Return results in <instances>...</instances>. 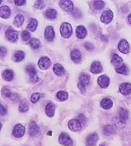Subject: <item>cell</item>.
<instances>
[{"mask_svg": "<svg viewBox=\"0 0 131 146\" xmlns=\"http://www.w3.org/2000/svg\"><path fill=\"white\" fill-rule=\"evenodd\" d=\"M101 38H102V39H103V40H104L105 42H108V38H107V37H106V36H105L104 35H101Z\"/></svg>", "mask_w": 131, "mask_h": 146, "instance_id": "50", "label": "cell"}, {"mask_svg": "<svg viewBox=\"0 0 131 146\" xmlns=\"http://www.w3.org/2000/svg\"><path fill=\"white\" fill-rule=\"evenodd\" d=\"M70 57L71 59H72V60L74 63H79L81 61L82 55H81V52L78 49H75L71 52Z\"/></svg>", "mask_w": 131, "mask_h": 146, "instance_id": "13", "label": "cell"}, {"mask_svg": "<svg viewBox=\"0 0 131 146\" xmlns=\"http://www.w3.org/2000/svg\"><path fill=\"white\" fill-rule=\"evenodd\" d=\"M2 77L5 80L10 82L14 78V72L11 70H5L2 74Z\"/></svg>", "mask_w": 131, "mask_h": 146, "instance_id": "23", "label": "cell"}, {"mask_svg": "<svg viewBox=\"0 0 131 146\" xmlns=\"http://www.w3.org/2000/svg\"><path fill=\"white\" fill-rule=\"evenodd\" d=\"M112 122L113 125L117 128H123L124 127V126H125V123L121 121L119 118L118 117V116H115V117L113 118Z\"/></svg>", "mask_w": 131, "mask_h": 146, "instance_id": "29", "label": "cell"}, {"mask_svg": "<svg viewBox=\"0 0 131 146\" xmlns=\"http://www.w3.org/2000/svg\"><path fill=\"white\" fill-rule=\"evenodd\" d=\"M118 117L119 118L121 121H123L125 123L126 121H127L128 118V112L126 109L124 108H119V111H118Z\"/></svg>", "mask_w": 131, "mask_h": 146, "instance_id": "21", "label": "cell"}, {"mask_svg": "<svg viewBox=\"0 0 131 146\" xmlns=\"http://www.w3.org/2000/svg\"><path fill=\"white\" fill-rule=\"evenodd\" d=\"M51 62L48 57L44 56L41 57L38 61V66L42 70H47L50 67Z\"/></svg>", "mask_w": 131, "mask_h": 146, "instance_id": "8", "label": "cell"}, {"mask_svg": "<svg viewBox=\"0 0 131 146\" xmlns=\"http://www.w3.org/2000/svg\"><path fill=\"white\" fill-rule=\"evenodd\" d=\"M30 46L31 48L34 49H37L41 46V44L40 40L38 39V38H32V40H30Z\"/></svg>", "mask_w": 131, "mask_h": 146, "instance_id": "30", "label": "cell"}, {"mask_svg": "<svg viewBox=\"0 0 131 146\" xmlns=\"http://www.w3.org/2000/svg\"><path fill=\"white\" fill-rule=\"evenodd\" d=\"M45 15V17L48 19L53 20V19L57 18V11L55 9H47L46 11Z\"/></svg>", "mask_w": 131, "mask_h": 146, "instance_id": "26", "label": "cell"}, {"mask_svg": "<svg viewBox=\"0 0 131 146\" xmlns=\"http://www.w3.org/2000/svg\"><path fill=\"white\" fill-rule=\"evenodd\" d=\"M18 98H19V96H18V94H13H13H12V95H11V96L10 99H11V100H13V101H16V100H18Z\"/></svg>", "mask_w": 131, "mask_h": 146, "instance_id": "48", "label": "cell"}, {"mask_svg": "<svg viewBox=\"0 0 131 146\" xmlns=\"http://www.w3.org/2000/svg\"><path fill=\"white\" fill-rule=\"evenodd\" d=\"M38 25V23L37 20L35 19H32L31 21H30V23L28 24L26 29L30 31L34 32L36 31V29H37Z\"/></svg>", "mask_w": 131, "mask_h": 146, "instance_id": "28", "label": "cell"}, {"mask_svg": "<svg viewBox=\"0 0 131 146\" xmlns=\"http://www.w3.org/2000/svg\"><path fill=\"white\" fill-rule=\"evenodd\" d=\"M19 111H20V112L22 113H24V112H26L29 110V106H28V102L26 101L25 100H22V102H20V105H19Z\"/></svg>", "mask_w": 131, "mask_h": 146, "instance_id": "34", "label": "cell"}, {"mask_svg": "<svg viewBox=\"0 0 131 146\" xmlns=\"http://www.w3.org/2000/svg\"><path fill=\"white\" fill-rule=\"evenodd\" d=\"M76 33L77 38H79V39H83L87 36V31L84 26L79 25L77 27Z\"/></svg>", "mask_w": 131, "mask_h": 146, "instance_id": "18", "label": "cell"}, {"mask_svg": "<svg viewBox=\"0 0 131 146\" xmlns=\"http://www.w3.org/2000/svg\"><path fill=\"white\" fill-rule=\"evenodd\" d=\"M73 15H74L75 18L79 19L82 16V14H81L80 10L78 9H75L74 11H73Z\"/></svg>", "mask_w": 131, "mask_h": 146, "instance_id": "42", "label": "cell"}, {"mask_svg": "<svg viewBox=\"0 0 131 146\" xmlns=\"http://www.w3.org/2000/svg\"><path fill=\"white\" fill-rule=\"evenodd\" d=\"M5 37L11 42H15L18 38V31H14L11 28L8 29L5 32Z\"/></svg>", "mask_w": 131, "mask_h": 146, "instance_id": "2", "label": "cell"}, {"mask_svg": "<svg viewBox=\"0 0 131 146\" xmlns=\"http://www.w3.org/2000/svg\"><path fill=\"white\" fill-rule=\"evenodd\" d=\"M59 5L62 10L66 12H71L74 9V3L69 0H63L59 2Z\"/></svg>", "mask_w": 131, "mask_h": 146, "instance_id": "7", "label": "cell"}, {"mask_svg": "<svg viewBox=\"0 0 131 146\" xmlns=\"http://www.w3.org/2000/svg\"><path fill=\"white\" fill-rule=\"evenodd\" d=\"M11 11L10 8L8 6H1V8H0V16L2 19H9L11 16Z\"/></svg>", "mask_w": 131, "mask_h": 146, "instance_id": "16", "label": "cell"}, {"mask_svg": "<svg viewBox=\"0 0 131 146\" xmlns=\"http://www.w3.org/2000/svg\"><path fill=\"white\" fill-rule=\"evenodd\" d=\"M68 127L73 132H79L82 128L81 122L78 119H72L68 122Z\"/></svg>", "mask_w": 131, "mask_h": 146, "instance_id": "3", "label": "cell"}, {"mask_svg": "<svg viewBox=\"0 0 131 146\" xmlns=\"http://www.w3.org/2000/svg\"><path fill=\"white\" fill-rule=\"evenodd\" d=\"M119 91L123 95H128L131 93V84L129 83L122 84L119 86Z\"/></svg>", "mask_w": 131, "mask_h": 146, "instance_id": "19", "label": "cell"}, {"mask_svg": "<svg viewBox=\"0 0 131 146\" xmlns=\"http://www.w3.org/2000/svg\"><path fill=\"white\" fill-rule=\"evenodd\" d=\"M59 142L61 144L65 146H72L73 141L70 136L66 133H62L60 135L59 138Z\"/></svg>", "mask_w": 131, "mask_h": 146, "instance_id": "6", "label": "cell"}, {"mask_svg": "<svg viewBox=\"0 0 131 146\" xmlns=\"http://www.w3.org/2000/svg\"><path fill=\"white\" fill-rule=\"evenodd\" d=\"M25 127L22 124H16L13 128V134L15 138H21L25 134Z\"/></svg>", "mask_w": 131, "mask_h": 146, "instance_id": "5", "label": "cell"}, {"mask_svg": "<svg viewBox=\"0 0 131 146\" xmlns=\"http://www.w3.org/2000/svg\"><path fill=\"white\" fill-rule=\"evenodd\" d=\"M115 70L116 72L119 73V74H124V75H126L128 74V68L124 64H123V65H120L119 66H117L115 68Z\"/></svg>", "mask_w": 131, "mask_h": 146, "instance_id": "32", "label": "cell"}, {"mask_svg": "<svg viewBox=\"0 0 131 146\" xmlns=\"http://www.w3.org/2000/svg\"><path fill=\"white\" fill-rule=\"evenodd\" d=\"M1 92L3 96H5V97L9 98H11V96L13 94L12 92L7 88H3V89L1 90Z\"/></svg>", "mask_w": 131, "mask_h": 146, "instance_id": "41", "label": "cell"}, {"mask_svg": "<svg viewBox=\"0 0 131 146\" xmlns=\"http://www.w3.org/2000/svg\"><path fill=\"white\" fill-rule=\"evenodd\" d=\"M25 53L23 51H17L14 55V59L16 62H20L24 59Z\"/></svg>", "mask_w": 131, "mask_h": 146, "instance_id": "33", "label": "cell"}, {"mask_svg": "<svg viewBox=\"0 0 131 146\" xmlns=\"http://www.w3.org/2000/svg\"><path fill=\"white\" fill-rule=\"evenodd\" d=\"M40 132L39 126L36 122L32 121L29 125V134L31 136H35L38 135Z\"/></svg>", "mask_w": 131, "mask_h": 146, "instance_id": "15", "label": "cell"}, {"mask_svg": "<svg viewBox=\"0 0 131 146\" xmlns=\"http://www.w3.org/2000/svg\"><path fill=\"white\" fill-rule=\"evenodd\" d=\"M109 82H110L109 78L107 75H102V76L98 77V84L103 88H107L109 86Z\"/></svg>", "mask_w": 131, "mask_h": 146, "instance_id": "14", "label": "cell"}, {"mask_svg": "<svg viewBox=\"0 0 131 146\" xmlns=\"http://www.w3.org/2000/svg\"><path fill=\"white\" fill-rule=\"evenodd\" d=\"M100 146H105L104 145H100Z\"/></svg>", "mask_w": 131, "mask_h": 146, "instance_id": "52", "label": "cell"}, {"mask_svg": "<svg viewBox=\"0 0 131 146\" xmlns=\"http://www.w3.org/2000/svg\"><path fill=\"white\" fill-rule=\"evenodd\" d=\"M128 23H129V24L131 25V14H130L128 17Z\"/></svg>", "mask_w": 131, "mask_h": 146, "instance_id": "51", "label": "cell"}, {"mask_svg": "<svg viewBox=\"0 0 131 146\" xmlns=\"http://www.w3.org/2000/svg\"><path fill=\"white\" fill-rule=\"evenodd\" d=\"M99 137L98 135L96 133L90 134L88 136L86 139V145L87 146H96V142H97Z\"/></svg>", "mask_w": 131, "mask_h": 146, "instance_id": "10", "label": "cell"}, {"mask_svg": "<svg viewBox=\"0 0 131 146\" xmlns=\"http://www.w3.org/2000/svg\"><path fill=\"white\" fill-rule=\"evenodd\" d=\"M7 53V49H6L4 47H1V57H4L5 55Z\"/></svg>", "mask_w": 131, "mask_h": 146, "instance_id": "49", "label": "cell"}, {"mask_svg": "<svg viewBox=\"0 0 131 146\" xmlns=\"http://www.w3.org/2000/svg\"><path fill=\"white\" fill-rule=\"evenodd\" d=\"M60 32L62 37L64 38H70L72 34V27L70 23H64L61 25Z\"/></svg>", "mask_w": 131, "mask_h": 146, "instance_id": "1", "label": "cell"}, {"mask_svg": "<svg viewBox=\"0 0 131 146\" xmlns=\"http://www.w3.org/2000/svg\"><path fill=\"white\" fill-rule=\"evenodd\" d=\"M57 97L59 98V100L61 102H64L68 98V94L67 92L64 91H60L57 93Z\"/></svg>", "mask_w": 131, "mask_h": 146, "instance_id": "35", "label": "cell"}, {"mask_svg": "<svg viewBox=\"0 0 131 146\" xmlns=\"http://www.w3.org/2000/svg\"><path fill=\"white\" fill-rule=\"evenodd\" d=\"M103 70L102 66L99 61H94L91 66V72L93 74H99Z\"/></svg>", "mask_w": 131, "mask_h": 146, "instance_id": "17", "label": "cell"}, {"mask_svg": "<svg viewBox=\"0 0 131 146\" xmlns=\"http://www.w3.org/2000/svg\"><path fill=\"white\" fill-rule=\"evenodd\" d=\"M118 49L122 53H127L129 51V44L126 40L122 39L118 45Z\"/></svg>", "mask_w": 131, "mask_h": 146, "instance_id": "12", "label": "cell"}, {"mask_svg": "<svg viewBox=\"0 0 131 146\" xmlns=\"http://www.w3.org/2000/svg\"><path fill=\"white\" fill-rule=\"evenodd\" d=\"M34 7L38 9H43L45 7V3L43 1H36L34 4Z\"/></svg>", "mask_w": 131, "mask_h": 146, "instance_id": "40", "label": "cell"}, {"mask_svg": "<svg viewBox=\"0 0 131 146\" xmlns=\"http://www.w3.org/2000/svg\"><path fill=\"white\" fill-rule=\"evenodd\" d=\"M24 22V17L22 15H17L14 19L13 25L16 27L19 28L22 27Z\"/></svg>", "mask_w": 131, "mask_h": 146, "instance_id": "24", "label": "cell"}, {"mask_svg": "<svg viewBox=\"0 0 131 146\" xmlns=\"http://www.w3.org/2000/svg\"><path fill=\"white\" fill-rule=\"evenodd\" d=\"M78 119H79V121L81 122V124L85 123L86 121H87V119H86V117L83 115V114H79V116H78Z\"/></svg>", "mask_w": 131, "mask_h": 146, "instance_id": "45", "label": "cell"}, {"mask_svg": "<svg viewBox=\"0 0 131 146\" xmlns=\"http://www.w3.org/2000/svg\"><path fill=\"white\" fill-rule=\"evenodd\" d=\"M26 3L25 0H15L14 1V3L17 6H21L24 5Z\"/></svg>", "mask_w": 131, "mask_h": 146, "instance_id": "46", "label": "cell"}, {"mask_svg": "<svg viewBox=\"0 0 131 146\" xmlns=\"http://www.w3.org/2000/svg\"><path fill=\"white\" fill-rule=\"evenodd\" d=\"M21 38H22V40L25 41V42H27V41H28L30 39L31 34L28 31H24L22 33V34H21Z\"/></svg>", "mask_w": 131, "mask_h": 146, "instance_id": "38", "label": "cell"}, {"mask_svg": "<svg viewBox=\"0 0 131 146\" xmlns=\"http://www.w3.org/2000/svg\"><path fill=\"white\" fill-rule=\"evenodd\" d=\"M84 46H85V49H87V51H93V50H94V47L93 45L91 44V43L87 42V43H85Z\"/></svg>", "mask_w": 131, "mask_h": 146, "instance_id": "43", "label": "cell"}, {"mask_svg": "<svg viewBox=\"0 0 131 146\" xmlns=\"http://www.w3.org/2000/svg\"><path fill=\"white\" fill-rule=\"evenodd\" d=\"M26 71L29 74L30 80L33 82H36L38 80V76L37 74V71L35 67L33 65H28L26 68Z\"/></svg>", "mask_w": 131, "mask_h": 146, "instance_id": "4", "label": "cell"}, {"mask_svg": "<svg viewBox=\"0 0 131 146\" xmlns=\"http://www.w3.org/2000/svg\"><path fill=\"white\" fill-rule=\"evenodd\" d=\"M0 113H1V115H5L7 113V110L3 106V105L1 104V109H0Z\"/></svg>", "mask_w": 131, "mask_h": 146, "instance_id": "47", "label": "cell"}, {"mask_svg": "<svg viewBox=\"0 0 131 146\" xmlns=\"http://www.w3.org/2000/svg\"><path fill=\"white\" fill-rule=\"evenodd\" d=\"M90 80H91V77L89 76L88 74H84V73H82L79 76V82L82 84L83 85L87 86L89 85L90 83Z\"/></svg>", "mask_w": 131, "mask_h": 146, "instance_id": "27", "label": "cell"}, {"mask_svg": "<svg viewBox=\"0 0 131 146\" xmlns=\"http://www.w3.org/2000/svg\"><path fill=\"white\" fill-rule=\"evenodd\" d=\"M105 3L103 1H95L94 2V7L96 10H100L104 7Z\"/></svg>", "mask_w": 131, "mask_h": 146, "instance_id": "37", "label": "cell"}, {"mask_svg": "<svg viewBox=\"0 0 131 146\" xmlns=\"http://www.w3.org/2000/svg\"><path fill=\"white\" fill-rule=\"evenodd\" d=\"M123 59L119 57L117 54H113L112 59H111V63L115 66H120V64L123 63Z\"/></svg>", "mask_w": 131, "mask_h": 146, "instance_id": "31", "label": "cell"}, {"mask_svg": "<svg viewBox=\"0 0 131 146\" xmlns=\"http://www.w3.org/2000/svg\"><path fill=\"white\" fill-rule=\"evenodd\" d=\"M113 102L109 98H104L100 103V106L104 109H109L113 107Z\"/></svg>", "mask_w": 131, "mask_h": 146, "instance_id": "22", "label": "cell"}, {"mask_svg": "<svg viewBox=\"0 0 131 146\" xmlns=\"http://www.w3.org/2000/svg\"><path fill=\"white\" fill-rule=\"evenodd\" d=\"M55 108H56L55 105L53 104V102H49V104H47L45 107L46 115L49 117H53L55 115Z\"/></svg>", "mask_w": 131, "mask_h": 146, "instance_id": "20", "label": "cell"}, {"mask_svg": "<svg viewBox=\"0 0 131 146\" xmlns=\"http://www.w3.org/2000/svg\"><path fill=\"white\" fill-rule=\"evenodd\" d=\"M53 71L58 76H62L65 73V70L63 66L59 63L55 64L53 66Z\"/></svg>", "mask_w": 131, "mask_h": 146, "instance_id": "25", "label": "cell"}, {"mask_svg": "<svg viewBox=\"0 0 131 146\" xmlns=\"http://www.w3.org/2000/svg\"><path fill=\"white\" fill-rule=\"evenodd\" d=\"M77 87H78V88L79 89V90L81 92V93L84 94L86 92V88H85V86L83 85L82 84H81L80 82L78 83V84H77Z\"/></svg>", "mask_w": 131, "mask_h": 146, "instance_id": "44", "label": "cell"}, {"mask_svg": "<svg viewBox=\"0 0 131 146\" xmlns=\"http://www.w3.org/2000/svg\"><path fill=\"white\" fill-rule=\"evenodd\" d=\"M114 129H113V126L111 125H106L104 128V133L106 136H110L114 134Z\"/></svg>", "mask_w": 131, "mask_h": 146, "instance_id": "36", "label": "cell"}, {"mask_svg": "<svg viewBox=\"0 0 131 146\" xmlns=\"http://www.w3.org/2000/svg\"><path fill=\"white\" fill-rule=\"evenodd\" d=\"M40 98H41V94L39 93H38V92H36V93H34L31 96V102L32 103H34V104H36V102H38L39 100H40Z\"/></svg>", "mask_w": 131, "mask_h": 146, "instance_id": "39", "label": "cell"}, {"mask_svg": "<svg viewBox=\"0 0 131 146\" xmlns=\"http://www.w3.org/2000/svg\"><path fill=\"white\" fill-rule=\"evenodd\" d=\"M113 14L111 10H107L103 13L100 17V20L104 24H108L113 20Z\"/></svg>", "mask_w": 131, "mask_h": 146, "instance_id": "9", "label": "cell"}, {"mask_svg": "<svg viewBox=\"0 0 131 146\" xmlns=\"http://www.w3.org/2000/svg\"><path fill=\"white\" fill-rule=\"evenodd\" d=\"M44 34L45 39L47 41H49V42H51V41L54 40L55 33L54 29H53V28L51 26H49V27H46L45 30Z\"/></svg>", "mask_w": 131, "mask_h": 146, "instance_id": "11", "label": "cell"}]
</instances>
